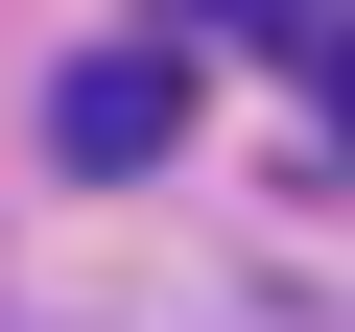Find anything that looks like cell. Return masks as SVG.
Masks as SVG:
<instances>
[{
  "label": "cell",
  "instance_id": "1",
  "mask_svg": "<svg viewBox=\"0 0 355 332\" xmlns=\"http://www.w3.org/2000/svg\"><path fill=\"white\" fill-rule=\"evenodd\" d=\"M48 142H71V166H190V48H95V72L48 95Z\"/></svg>",
  "mask_w": 355,
  "mask_h": 332
}]
</instances>
